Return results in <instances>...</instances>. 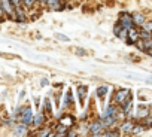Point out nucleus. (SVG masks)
<instances>
[{"mask_svg":"<svg viewBox=\"0 0 152 137\" xmlns=\"http://www.w3.org/2000/svg\"><path fill=\"white\" fill-rule=\"evenodd\" d=\"M15 115H18L17 116V119L20 121V122H23V124H26V125H31V121H33V110H31V107L30 106H24V107H20L17 112H15Z\"/></svg>","mask_w":152,"mask_h":137,"instance_id":"1","label":"nucleus"},{"mask_svg":"<svg viewBox=\"0 0 152 137\" xmlns=\"http://www.w3.org/2000/svg\"><path fill=\"white\" fill-rule=\"evenodd\" d=\"M118 24H119L122 28H127V30H130L131 27H134L131 14H130V12H121L119 17H118Z\"/></svg>","mask_w":152,"mask_h":137,"instance_id":"2","label":"nucleus"},{"mask_svg":"<svg viewBox=\"0 0 152 137\" xmlns=\"http://www.w3.org/2000/svg\"><path fill=\"white\" fill-rule=\"evenodd\" d=\"M130 95H131V91H130V90H127V88H119V90L115 93L113 101H115L116 104H122Z\"/></svg>","mask_w":152,"mask_h":137,"instance_id":"3","label":"nucleus"},{"mask_svg":"<svg viewBox=\"0 0 152 137\" xmlns=\"http://www.w3.org/2000/svg\"><path fill=\"white\" fill-rule=\"evenodd\" d=\"M0 2H2V6L5 9V15L8 18L14 20V17H15V6H14V3L11 2V0H0Z\"/></svg>","mask_w":152,"mask_h":137,"instance_id":"4","label":"nucleus"},{"mask_svg":"<svg viewBox=\"0 0 152 137\" xmlns=\"http://www.w3.org/2000/svg\"><path fill=\"white\" fill-rule=\"evenodd\" d=\"M140 37H139V28L137 27H131L130 30H128V33H127V43L128 45H134L137 40H139Z\"/></svg>","mask_w":152,"mask_h":137,"instance_id":"5","label":"nucleus"},{"mask_svg":"<svg viewBox=\"0 0 152 137\" xmlns=\"http://www.w3.org/2000/svg\"><path fill=\"white\" fill-rule=\"evenodd\" d=\"M90 134L91 136H102L103 134V131H104V127H103V124H102V121L99 119V121H96L94 124H91L90 125Z\"/></svg>","mask_w":152,"mask_h":137,"instance_id":"6","label":"nucleus"},{"mask_svg":"<svg viewBox=\"0 0 152 137\" xmlns=\"http://www.w3.org/2000/svg\"><path fill=\"white\" fill-rule=\"evenodd\" d=\"M131 17H133L134 27H137V28H140L145 24V21H146V18H145V15L142 12H134V14H131Z\"/></svg>","mask_w":152,"mask_h":137,"instance_id":"7","label":"nucleus"},{"mask_svg":"<svg viewBox=\"0 0 152 137\" xmlns=\"http://www.w3.org/2000/svg\"><path fill=\"white\" fill-rule=\"evenodd\" d=\"M118 113H119V107H116L115 104H109L104 109V112L102 113L100 118H103V116H118Z\"/></svg>","mask_w":152,"mask_h":137,"instance_id":"8","label":"nucleus"},{"mask_svg":"<svg viewBox=\"0 0 152 137\" xmlns=\"http://www.w3.org/2000/svg\"><path fill=\"white\" fill-rule=\"evenodd\" d=\"M43 5H46L51 11H60V9H63L61 0H45Z\"/></svg>","mask_w":152,"mask_h":137,"instance_id":"9","label":"nucleus"},{"mask_svg":"<svg viewBox=\"0 0 152 137\" xmlns=\"http://www.w3.org/2000/svg\"><path fill=\"white\" fill-rule=\"evenodd\" d=\"M133 125H134V122H133V121H130V119H124V122H122V124H121V127H119L121 134H130V133H131Z\"/></svg>","mask_w":152,"mask_h":137,"instance_id":"10","label":"nucleus"},{"mask_svg":"<svg viewBox=\"0 0 152 137\" xmlns=\"http://www.w3.org/2000/svg\"><path fill=\"white\" fill-rule=\"evenodd\" d=\"M45 118H46V116H45V113H42V112H40V113H37V115H34V116H33V121H31V125H33L34 128L40 127V125L46 121Z\"/></svg>","mask_w":152,"mask_h":137,"instance_id":"11","label":"nucleus"},{"mask_svg":"<svg viewBox=\"0 0 152 137\" xmlns=\"http://www.w3.org/2000/svg\"><path fill=\"white\" fill-rule=\"evenodd\" d=\"M27 131H28V125H26V124L20 122V124L14 128V136H26V134H27Z\"/></svg>","mask_w":152,"mask_h":137,"instance_id":"12","label":"nucleus"},{"mask_svg":"<svg viewBox=\"0 0 152 137\" xmlns=\"http://www.w3.org/2000/svg\"><path fill=\"white\" fill-rule=\"evenodd\" d=\"M75 122H76V121H75V116H73V115H64V116L60 119V124L64 125V127H67V128L72 127Z\"/></svg>","mask_w":152,"mask_h":137,"instance_id":"13","label":"nucleus"},{"mask_svg":"<svg viewBox=\"0 0 152 137\" xmlns=\"http://www.w3.org/2000/svg\"><path fill=\"white\" fill-rule=\"evenodd\" d=\"M107 91H109V87H107V85H100V87L97 88L96 94H97V97H99V98H104V97H106V94H107Z\"/></svg>","mask_w":152,"mask_h":137,"instance_id":"14","label":"nucleus"},{"mask_svg":"<svg viewBox=\"0 0 152 137\" xmlns=\"http://www.w3.org/2000/svg\"><path fill=\"white\" fill-rule=\"evenodd\" d=\"M145 130H146V127L143 124H134L133 128H131V134L133 136H137V134H142Z\"/></svg>","mask_w":152,"mask_h":137,"instance_id":"15","label":"nucleus"},{"mask_svg":"<svg viewBox=\"0 0 152 137\" xmlns=\"http://www.w3.org/2000/svg\"><path fill=\"white\" fill-rule=\"evenodd\" d=\"M87 87L85 85H82V87H78V94H79V100H81V103H84V100H85V97H87Z\"/></svg>","mask_w":152,"mask_h":137,"instance_id":"16","label":"nucleus"},{"mask_svg":"<svg viewBox=\"0 0 152 137\" xmlns=\"http://www.w3.org/2000/svg\"><path fill=\"white\" fill-rule=\"evenodd\" d=\"M148 115H149V109L145 107V106H140L139 107V112H137V119H142V118H145Z\"/></svg>","mask_w":152,"mask_h":137,"instance_id":"17","label":"nucleus"},{"mask_svg":"<svg viewBox=\"0 0 152 137\" xmlns=\"http://www.w3.org/2000/svg\"><path fill=\"white\" fill-rule=\"evenodd\" d=\"M139 37L140 39H149V37H152V31H148V30H145V28H139Z\"/></svg>","mask_w":152,"mask_h":137,"instance_id":"18","label":"nucleus"},{"mask_svg":"<svg viewBox=\"0 0 152 137\" xmlns=\"http://www.w3.org/2000/svg\"><path fill=\"white\" fill-rule=\"evenodd\" d=\"M43 110H45L46 113H51V112H52V107H51V100H49V98H45V101H43Z\"/></svg>","mask_w":152,"mask_h":137,"instance_id":"19","label":"nucleus"},{"mask_svg":"<svg viewBox=\"0 0 152 137\" xmlns=\"http://www.w3.org/2000/svg\"><path fill=\"white\" fill-rule=\"evenodd\" d=\"M34 2H36V0H21L23 6H26L27 9H31L34 6Z\"/></svg>","mask_w":152,"mask_h":137,"instance_id":"20","label":"nucleus"},{"mask_svg":"<svg viewBox=\"0 0 152 137\" xmlns=\"http://www.w3.org/2000/svg\"><path fill=\"white\" fill-rule=\"evenodd\" d=\"M73 103V95H72V90H67L66 93V104H72Z\"/></svg>","mask_w":152,"mask_h":137,"instance_id":"21","label":"nucleus"},{"mask_svg":"<svg viewBox=\"0 0 152 137\" xmlns=\"http://www.w3.org/2000/svg\"><path fill=\"white\" fill-rule=\"evenodd\" d=\"M102 136H106V137H115V136H121V133H119L118 130H113V131H106V133H103Z\"/></svg>","mask_w":152,"mask_h":137,"instance_id":"22","label":"nucleus"},{"mask_svg":"<svg viewBox=\"0 0 152 137\" xmlns=\"http://www.w3.org/2000/svg\"><path fill=\"white\" fill-rule=\"evenodd\" d=\"M142 40H143V39H142ZM143 43H145V52H146L148 49H152V37L145 39V40H143Z\"/></svg>","mask_w":152,"mask_h":137,"instance_id":"23","label":"nucleus"},{"mask_svg":"<svg viewBox=\"0 0 152 137\" xmlns=\"http://www.w3.org/2000/svg\"><path fill=\"white\" fill-rule=\"evenodd\" d=\"M127 33H128L127 28H121V31L118 33V37H119L121 40H127Z\"/></svg>","mask_w":152,"mask_h":137,"instance_id":"24","label":"nucleus"},{"mask_svg":"<svg viewBox=\"0 0 152 137\" xmlns=\"http://www.w3.org/2000/svg\"><path fill=\"white\" fill-rule=\"evenodd\" d=\"M134 45L137 46V49H139V51H143V52H145V43H143V40H142V39H139Z\"/></svg>","mask_w":152,"mask_h":137,"instance_id":"25","label":"nucleus"},{"mask_svg":"<svg viewBox=\"0 0 152 137\" xmlns=\"http://www.w3.org/2000/svg\"><path fill=\"white\" fill-rule=\"evenodd\" d=\"M57 39H60V40H63V42H70V39L66 37V36L61 34V33H57Z\"/></svg>","mask_w":152,"mask_h":137,"instance_id":"26","label":"nucleus"},{"mask_svg":"<svg viewBox=\"0 0 152 137\" xmlns=\"http://www.w3.org/2000/svg\"><path fill=\"white\" fill-rule=\"evenodd\" d=\"M121 28H122V27L116 23V24H115V27H113V34H115V36H118V33L121 31Z\"/></svg>","mask_w":152,"mask_h":137,"instance_id":"27","label":"nucleus"},{"mask_svg":"<svg viewBox=\"0 0 152 137\" xmlns=\"http://www.w3.org/2000/svg\"><path fill=\"white\" fill-rule=\"evenodd\" d=\"M46 85H49V81L48 79H42L40 81V87H46Z\"/></svg>","mask_w":152,"mask_h":137,"instance_id":"28","label":"nucleus"},{"mask_svg":"<svg viewBox=\"0 0 152 137\" xmlns=\"http://www.w3.org/2000/svg\"><path fill=\"white\" fill-rule=\"evenodd\" d=\"M85 49H76V55H85Z\"/></svg>","mask_w":152,"mask_h":137,"instance_id":"29","label":"nucleus"},{"mask_svg":"<svg viewBox=\"0 0 152 137\" xmlns=\"http://www.w3.org/2000/svg\"><path fill=\"white\" fill-rule=\"evenodd\" d=\"M5 15V9H3V6H2V2H0V18H2Z\"/></svg>","mask_w":152,"mask_h":137,"instance_id":"30","label":"nucleus"},{"mask_svg":"<svg viewBox=\"0 0 152 137\" xmlns=\"http://www.w3.org/2000/svg\"><path fill=\"white\" fill-rule=\"evenodd\" d=\"M149 116H151V118H152V110H149Z\"/></svg>","mask_w":152,"mask_h":137,"instance_id":"31","label":"nucleus"},{"mask_svg":"<svg viewBox=\"0 0 152 137\" xmlns=\"http://www.w3.org/2000/svg\"><path fill=\"white\" fill-rule=\"evenodd\" d=\"M0 57H2V52H0Z\"/></svg>","mask_w":152,"mask_h":137,"instance_id":"32","label":"nucleus"},{"mask_svg":"<svg viewBox=\"0 0 152 137\" xmlns=\"http://www.w3.org/2000/svg\"><path fill=\"white\" fill-rule=\"evenodd\" d=\"M151 23H152V20H151Z\"/></svg>","mask_w":152,"mask_h":137,"instance_id":"33","label":"nucleus"}]
</instances>
